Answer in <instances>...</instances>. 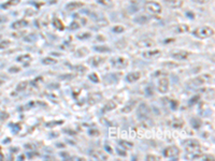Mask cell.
<instances>
[{"mask_svg":"<svg viewBox=\"0 0 215 161\" xmlns=\"http://www.w3.org/2000/svg\"><path fill=\"white\" fill-rule=\"evenodd\" d=\"M53 25H54V27L57 28L58 30H62V29L64 28V24L61 23V21H60L59 18H54Z\"/></svg>","mask_w":215,"mask_h":161,"instance_id":"28","label":"cell"},{"mask_svg":"<svg viewBox=\"0 0 215 161\" xmlns=\"http://www.w3.org/2000/svg\"><path fill=\"white\" fill-rule=\"evenodd\" d=\"M90 36H92V33H90V32H84V33L77 34L76 38L80 39V40H86V39L90 38Z\"/></svg>","mask_w":215,"mask_h":161,"instance_id":"33","label":"cell"},{"mask_svg":"<svg viewBox=\"0 0 215 161\" xmlns=\"http://www.w3.org/2000/svg\"><path fill=\"white\" fill-rule=\"evenodd\" d=\"M117 154L120 155V156H123V157H126L127 156V152L124 151L123 149H117Z\"/></svg>","mask_w":215,"mask_h":161,"instance_id":"47","label":"cell"},{"mask_svg":"<svg viewBox=\"0 0 215 161\" xmlns=\"http://www.w3.org/2000/svg\"><path fill=\"white\" fill-rule=\"evenodd\" d=\"M94 51L99 52V53H110L111 49L108 46H103V45H99V46H94Z\"/></svg>","mask_w":215,"mask_h":161,"instance_id":"25","label":"cell"},{"mask_svg":"<svg viewBox=\"0 0 215 161\" xmlns=\"http://www.w3.org/2000/svg\"><path fill=\"white\" fill-rule=\"evenodd\" d=\"M200 99V96L199 94H197V96H195V97H193V98L189 100V105H193V104H196V103L198 102V100Z\"/></svg>","mask_w":215,"mask_h":161,"instance_id":"39","label":"cell"},{"mask_svg":"<svg viewBox=\"0 0 215 161\" xmlns=\"http://www.w3.org/2000/svg\"><path fill=\"white\" fill-rule=\"evenodd\" d=\"M105 61L104 57H100V56H94L89 59V62L92 63V67H99Z\"/></svg>","mask_w":215,"mask_h":161,"instance_id":"14","label":"cell"},{"mask_svg":"<svg viewBox=\"0 0 215 161\" xmlns=\"http://www.w3.org/2000/svg\"><path fill=\"white\" fill-rule=\"evenodd\" d=\"M80 88H74V89H73V91H74V97L75 98H77V94H80Z\"/></svg>","mask_w":215,"mask_h":161,"instance_id":"48","label":"cell"},{"mask_svg":"<svg viewBox=\"0 0 215 161\" xmlns=\"http://www.w3.org/2000/svg\"><path fill=\"white\" fill-rule=\"evenodd\" d=\"M118 144H119L122 147H124L125 149H130V148H132L133 147V144L132 143H130V142H128V141H119L118 142Z\"/></svg>","mask_w":215,"mask_h":161,"instance_id":"29","label":"cell"},{"mask_svg":"<svg viewBox=\"0 0 215 161\" xmlns=\"http://www.w3.org/2000/svg\"><path fill=\"white\" fill-rule=\"evenodd\" d=\"M185 158L188 159V160H197V159L203 158V155L200 154V152H188V154L185 156Z\"/></svg>","mask_w":215,"mask_h":161,"instance_id":"21","label":"cell"},{"mask_svg":"<svg viewBox=\"0 0 215 161\" xmlns=\"http://www.w3.org/2000/svg\"><path fill=\"white\" fill-rule=\"evenodd\" d=\"M135 105H137V101L135 100L129 101V102L122 109V113H125V114L130 113V112H132V109L135 107Z\"/></svg>","mask_w":215,"mask_h":161,"instance_id":"17","label":"cell"},{"mask_svg":"<svg viewBox=\"0 0 215 161\" xmlns=\"http://www.w3.org/2000/svg\"><path fill=\"white\" fill-rule=\"evenodd\" d=\"M128 60L124 57H113L111 58V64L116 69H125L128 66Z\"/></svg>","mask_w":215,"mask_h":161,"instance_id":"6","label":"cell"},{"mask_svg":"<svg viewBox=\"0 0 215 161\" xmlns=\"http://www.w3.org/2000/svg\"><path fill=\"white\" fill-rule=\"evenodd\" d=\"M191 1L196 2V3H200V4H203V3H206V2H209L210 0H191Z\"/></svg>","mask_w":215,"mask_h":161,"instance_id":"46","label":"cell"},{"mask_svg":"<svg viewBox=\"0 0 215 161\" xmlns=\"http://www.w3.org/2000/svg\"><path fill=\"white\" fill-rule=\"evenodd\" d=\"M155 45V42L150 39H143V40H140L137 42V46L140 48H148V47H152Z\"/></svg>","mask_w":215,"mask_h":161,"instance_id":"11","label":"cell"},{"mask_svg":"<svg viewBox=\"0 0 215 161\" xmlns=\"http://www.w3.org/2000/svg\"><path fill=\"white\" fill-rule=\"evenodd\" d=\"M171 125H172L173 128H182L183 121H182V120H180V119H174L173 121L171 122Z\"/></svg>","mask_w":215,"mask_h":161,"instance_id":"34","label":"cell"},{"mask_svg":"<svg viewBox=\"0 0 215 161\" xmlns=\"http://www.w3.org/2000/svg\"><path fill=\"white\" fill-rule=\"evenodd\" d=\"M163 157L166 158H171L173 160H178V156L180 155V149L176 146H169V147L165 148L162 151Z\"/></svg>","mask_w":215,"mask_h":161,"instance_id":"5","label":"cell"},{"mask_svg":"<svg viewBox=\"0 0 215 161\" xmlns=\"http://www.w3.org/2000/svg\"><path fill=\"white\" fill-rule=\"evenodd\" d=\"M74 70L76 71L79 74H84V73H86L88 71L87 67L83 66V64H77V66L74 67Z\"/></svg>","mask_w":215,"mask_h":161,"instance_id":"27","label":"cell"},{"mask_svg":"<svg viewBox=\"0 0 215 161\" xmlns=\"http://www.w3.org/2000/svg\"><path fill=\"white\" fill-rule=\"evenodd\" d=\"M183 145H184V148L186 149L187 152H199L200 148H201V145H200L199 141L194 139H188L185 140L183 142Z\"/></svg>","mask_w":215,"mask_h":161,"instance_id":"2","label":"cell"},{"mask_svg":"<svg viewBox=\"0 0 215 161\" xmlns=\"http://www.w3.org/2000/svg\"><path fill=\"white\" fill-rule=\"evenodd\" d=\"M112 31L115 32V33H122V32L125 31V28L123 27V26H120V25H117V26H114L113 29H112Z\"/></svg>","mask_w":215,"mask_h":161,"instance_id":"35","label":"cell"},{"mask_svg":"<svg viewBox=\"0 0 215 161\" xmlns=\"http://www.w3.org/2000/svg\"><path fill=\"white\" fill-rule=\"evenodd\" d=\"M19 2H21V0H9L6 3V6L3 4V8H8V6H16Z\"/></svg>","mask_w":215,"mask_h":161,"instance_id":"36","label":"cell"},{"mask_svg":"<svg viewBox=\"0 0 215 161\" xmlns=\"http://www.w3.org/2000/svg\"><path fill=\"white\" fill-rule=\"evenodd\" d=\"M42 77H37V79H33V81H32L31 82V85L32 86H37V85H38V84H40V82H42Z\"/></svg>","mask_w":215,"mask_h":161,"instance_id":"44","label":"cell"},{"mask_svg":"<svg viewBox=\"0 0 215 161\" xmlns=\"http://www.w3.org/2000/svg\"><path fill=\"white\" fill-rule=\"evenodd\" d=\"M84 6L83 2H80V1H72V2H69L68 4L66 6V10L67 11H74L76 9H80Z\"/></svg>","mask_w":215,"mask_h":161,"instance_id":"16","label":"cell"},{"mask_svg":"<svg viewBox=\"0 0 215 161\" xmlns=\"http://www.w3.org/2000/svg\"><path fill=\"white\" fill-rule=\"evenodd\" d=\"M145 11L147 13H150V14L153 15H158L161 13V11H162V8H161V6L158 3V2L156 1H147L145 3Z\"/></svg>","mask_w":215,"mask_h":161,"instance_id":"3","label":"cell"},{"mask_svg":"<svg viewBox=\"0 0 215 161\" xmlns=\"http://www.w3.org/2000/svg\"><path fill=\"white\" fill-rule=\"evenodd\" d=\"M80 26H81V25H80V24L77 23V21H72V23H71V25H70V27H69V28H70L71 30H75V29H79Z\"/></svg>","mask_w":215,"mask_h":161,"instance_id":"41","label":"cell"},{"mask_svg":"<svg viewBox=\"0 0 215 161\" xmlns=\"http://www.w3.org/2000/svg\"><path fill=\"white\" fill-rule=\"evenodd\" d=\"M66 132H69V133H71V135H73V134H75V132L74 131H71V130H64Z\"/></svg>","mask_w":215,"mask_h":161,"instance_id":"53","label":"cell"},{"mask_svg":"<svg viewBox=\"0 0 215 161\" xmlns=\"http://www.w3.org/2000/svg\"><path fill=\"white\" fill-rule=\"evenodd\" d=\"M19 70H21L19 68H11L10 69V72H18Z\"/></svg>","mask_w":215,"mask_h":161,"instance_id":"51","label":"cell"},{"mask_svg":"<svg viewBox=\"0 0 215 161\" xmlns=\"http://www.w3.org/2000/svg\"><path fill=\"white\" fill-rule=\"evenodd\" d=\"M17 61L26 62L25 66H24V67H28V64H29V62L31 61V56L28 55V54H26V55H23V56H19V57L17 58Z\"/></svg>","mask_w":215,"mask_h":161,"instance_id":"22","label":"cell"},{"mask_svg":"<svg viewBox=\"0 0 215 161\" xmlns=\"http://www.w3.org/2000/svg\"><path fill=\"white\" fill-rule=\"evenodd\" d=\"M99 4H101L102 6H105V8H113L114 6V2L112 0H97Z\"/></svg>","mask_w":215,"mask_h":161,"instance_id":"24","label":"cell"},{"mask_svg":"<svg viewBox=\"0 0 215 161\" xmlns=\"http://www.w3.org/2000/svg\"><path fill=\"white\" fill-rule=\"evenodd\" d=\"M27 86H28V82L27 81H23V82H21L18 85H17L16 90H17V91H24V90L27 88Z\"/></svg>","mask_w":215,"mask_h":161,"instance_id":"30","label":"cell"},{"mask_svg":"<svg viewBox=\"0 0 215 161\" xmlns=\"http://www.w3.org/2000/svg\"><path fill=\"white\" fill-rule=\"evenodd\" d=\"M211 82H213V75L209 74V73L201 74L193 79V84L195 86H201V85H204V84L211 83Z\"/></svg>","mask_w":215,"mask_h":161,"instance_id":"4","label":"cell"},{"mask_svg":"<svg viewBox=\"0 0 215 161\" xmlns=\"http://www.w3.org/2000/svg\"><path fill=\"white\" fill-rule=\"evenodd\" d=\"M163 3L170 9H178L183 6L182 0H163Z\"/></svg>","mask_w":215,"mask_h":161,"instance_id":"12","label":"cell"},{"mask_svg":"<svg viewBox=\"0 0 215 161\" xmlns=\"http://www.w3.org/2000/svg\"><path fill=\"white\" fill-rule=\"evenodd\" d=\"M42 62L44 64H47V66H53V64L57 63L58 61H57V59H55V58H53V57H46L42 60Z\"/></svg>","mask_w":215,"mask_h":161,"instance_id":"26","label":"cell"},{"mask_svg":"<svg viewBox=\"0 0 215 161\" xmlns=\"http://www.w3.org/2000/svg\"><path fill=\"white\" fill-rule=\"evenodd\" d=\"M116 107H117V103H116L114 100H109L107 103H105L104 106L102 107V112L103 113L111 112V111H113L114 109H116Z\"/></svg>","mask_w":215,"mask_h":161,"instance_id":"13","label":"cell"},{"mask_svg":"<svg viewBox=\"0 0 215 161\" xmlns=\"http://www.w3.org/2000/svg\"><path fill=\"white\" fill-rule=\"evenodd\" d=\"M105 149L109 151V154H113V149H112L111 146H110V145H105Z\"/></svg>","mask_w":215,"mask_h":161,"instance_id":"49","label":"cell"},{"mask_svg":"<svg viewBox=\"0 0 215 161\" xmlns=\"http://www.w3.org/2000/svg\"><path fill=\"white\" fill-rule=\"evenodd\" d=\"M90 157L96 160H107L108 156L105 154H103L100 150H92V152H90Z\"/></svg>","mask_w":215,"mask_h":161,"instance_id":"15","label":"cell"},{"mask_svg":"<svg viewBox=\"0 0 215 161\" xmlns=\"http://www.w3.org/2000/svg\"><path fill=\"white\" fill-rule=\"evenodd\" d=\"M28 24L29 23H28V21H26V19H19V21L12 24V28H14V29H22V28L28 26Z\"/></svg>","mask_w":215,"mask_h":161,"instance_id":"19","label":"cell"},{"mask_svg":"<svg viewBox=\"0 0 215 161\" xmlns=\"http://www.w3.org/2000/svg\"><path fill=\"white\" fill-rule=\"evenodd\" d=\"M162 66H163V67H167V68H169V69H176V68L178 67V64L175 63V62H170V61H168V62H163Z\"/></svg>","mask_w":215,"mask_h":161,"instance_id":"32","label":"cell"},{"mask_svg":"<svg viewBox=\"0 0 215 161\" xmlns=\"http://www.w3.org/2000/svg\"><path fill=\"white\" fill-rule=\"evenodd\" d=\"M10 44H11L10 41H3V42L0 43V48H6V47H8Z\"/></svg>","mask_w":215,"mask_h":161,"instance_id":"45","label":"cell"},{"mask_svg":"<svg viewBox=\"0 0 215 161\" xmlns=\"http://www.w3.org/2000/svg\"><path fill=\"white\" fill-rule=\"evenodd\" d=\"M146 160H160V158L158 156H155V155H147Z\"/></svg>","mask_w":215,"mask_h":161,"instance_id":"42","label":"cell"},{"mask_svg":"<svg viewBox=\"0 0 215 161\" xmlns=\"http://www.w3.org/2000/svg\"><path fill=\"white\" fill-rule=\"evenodd\" d=\"M72 77H74V75H61L60 79H72Z\"/></svg>","mask_w":215,"mask_h":161,"instance_id":"50","label":"cell"},{"mask_svg":"<svg viewBox=\"0 0 215 161\" xmlns=\"http://www.w3.org/2000/svg\"><path fill=\"white\" fill-rule=\"evenodd\" d=\"M188 31H189V26L185 25V24H180V25H178L174 28V32L175 33H184V32H188Z\"/></svg>","mask_w":215,"mask_h":161,"instance_id":"20","label":"cell"},{"mask_svg":"<svg viewBox=\"0 0 215 161\" xmlns=\"http://www.w3.org/2000/svg\"><path fill=\"white\" fill-rule=\"evenodd\" d=\"M135 21H137L138 24H146L147 23V18H146L145 16H139L135 18Z\"/></svg>","mask_w":215,"mask_h":161,"instance_id":"38","label":"cell"},{"mask_svg":"<svg viewBox=\"0 0 215 161\" xmlns=\"http://www.w3.org/2000/svg\"><path fill=\"white\" fill-rule=\"evenodd\" d=\"M141 77V73L140 72H130L126 75V81L128 83H133V82L138 81Z\"/></svg>","mask_w":215,"mask_h":161,"instance_id":"18","label":"cell"},{"mask_svg":"<svg viewBox=\"0 0 215 161\" xmlns=\"http://www.w3.org/2000/svg\"><path fill=\"white\" fill-rule=\"evenodd\" d=\"M26 13H27V14H26V15H27V16H32V15H33V11H32V10H30V11H27V12H26Z\"/></svg>","mask_w":215,"mask_h":161,"instance_id":"52","label":"cell"},{"mask_svg":"<svg viewBox=\"0 0 215 161\" xmlns=\"http://www.w3.org/2000/svg\"><path fill=\"white\" fill-rule=\"evenodd\" d=\"M88 79L92 82V83H99V77L96 73H92V74L88 75Z\"/></svg>","mask_w":215,"mask_h":161,"instance_id":"37","label":"cell"},{"mask_svg":"<svg viewBox=\"0 0 215 161\" xmlns=\"http://www.w3.org/2000/svg\"><path fill=\"white\" fill-rule=\"evenodd\" d=\"M169 79L167 77H162V79H159L158 83V90L161 94H166V92L169 90Z\"/></svg>","mask_w":215,"mask_h":161,"instance_id":"7","label":"cell"},{"mask_svg":"<svg viewBox=\"0 0 215 161\" xmlns=\"http://www.w3.org/2000/svg\"><path fill=\"white\" fill-rule=\"evenodd\" d=\"M88 133H89L90 136H98V135H100V132L97 129H90Z\"/></svg>","mask_w":215,"mask_h":161,"instance_id":"40","label":"cell"},{"mask_svg":"<svg viewBox=\"0 0 215 161\" xmlns=\"http://www.w3.org/2000/svg\"><path fill=\"white\" fill-rule=\"evenodd\" d=\"M161 55V52L159 49H150V51H146L142 53V56L146 59H154Z\"/></svg>","mask_w":215,"mask_h":161,"instance_id":"10","label":"cell"},{"mask_svg":"<svg viewBox=\"0 0 215 161\" xmlns=\"http://www.w3.org/2000/svg\"><path fill=\"white\" fill-rule=\"evenodd\" d=\"M64 120H57V121H49V122H46V125H45V127L46 128H52V127H55V126H57V125H62L64 124Z\"/></svg>","mask_w":215,"mask_h":161,"instance_id":"31","label":"cell"},{"mask_svg":"<svg viewBox=\"0 0 215 161\" xmlns=\"http://www.w3.org/2000/svg\"><path fill=\"white\" fill-rule=\"evenodd\" d=\"M88 53H89V51H88L86 47H81V48H77L76 49V52H75V56H76L77 58L84 57V56H86Z\"/></svg>","mask_w":215,"mask_h":161,"instance_id":"23","label":"cell"},{"mask_svg":"<svg viewBox=\"0 0 215 161\" xmlns=\"http://www.w3.org/2000/svg\"><path fill=\"white\" fill-rule=\"evenodd\" d=\"M193 34L196 38L206 39V38H210V36H212L213 34H214V30L211 27H209V26H201V27L196 28L193 31Z\"/></svg>","mask_w":215,"mask_h":161,"instance_id":"1","label":"cell"},{"mask_svg":"<svg viewBox=\"0 0 215 161\" xmlns=\"http://www.w3.org/2000/svg\"><path fill=\"white\" fill-rule=\"evenodd\" d=\"M171 56L176 60H185L188 59V57L190 56V53L187 51H176L174 53H172Z\"/></svg>","mask_w":215,"mask_h":161,"instance_id":"9","label":"cell"},{"mask_svg":"<svg viewBox=\"0 0 215 161\" xmlns=\"http://www.w3.org/2000/svg\"><path fill=\"white\" fill-rule=\"evenodd\" d=\"M101 99H102V94H101V92H94V94H89L87 102L89 105H95L98 102H100Z\"/></svg>","mask_w":215,"mask_h":161,"instance_id":"8","label":"cell"},{"mask_svg":"<svg viewBox=\"0 0 215 161\" xmlns=\"http://www.w3.org/2000/svg\"><path fill=\"white\" fill-rule=\"evenodd\" d=\"M170 103H171V109H176L178 106V102L175 100H170Z\"/></svg>","mask_w":215,"mask_h":161,"instance_id":"43","label":"cell"}]
</instances>
